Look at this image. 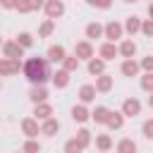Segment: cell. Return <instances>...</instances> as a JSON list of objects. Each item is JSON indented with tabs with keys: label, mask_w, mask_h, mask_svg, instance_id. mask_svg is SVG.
<instances>
[{
	"label": "cell",
	"mask_w": 153,
	"mask_h": 153,
	"mask_svg": "<svg viewBox=\"0 0 153 153\" xmlns=\"http://www.w3.org/2000/svg\"><path fill=\"white\" fill-rule=\"evenodd\" d=\"M29 5H31V12H36V10H43L45 0H29Z\"/></svg>",
	"instance_id": "40"
},
{
	"label": "cell",
	"mask_w": 153,
	"mask_h": 153,
	"mask_svg": "<svg viewBox=\"0 0 153 153\" xmlns=\"http://www.w3.org/2000/svg\"><path fill=\"white\" fill-rule=\"evenodd\" d=\"M0 50H2V55H5V57H17V60H22V57H24V48H22L17 41H2Z\"/></svg>",
	"instance_id": "7"
},
{
	"label": "cell",
	"mask_w": 153,
	"mask_h": 153,
	"mask_svg": "<svg viewBox=\"0 0 153 153\" xmlns=\"http://www.w3.org/2000/svg\"><path fill=\"white\" fill-rule=\"evenodd\" d=\"M69 79H72V72H67V69H62V67H60L57 72H53V74H50L53 86H55V88H60V91L69 86Z\"/></svg>",
	"instance_id": "10"
},
{
	"label": "cell",
	"mask_w": 153,
	"mask_h": 153,
	"mask_svg": "<svg viewBox=\"0 0 153 153\" xmlns=\"http://www.w3.org/2000/svg\"><path fill=\"white\" fill-rule=\"evenodd\" d=\"M93 143H96V148H98V151H110V148L115 146V143H112V136H110V134H96Z\"/></svg>",
	"instance_id": "26"
},
{
	"label": "cell",
	"mask_w": 153,
	"mask_h": 153,
	"mask_svg": "<svg viewBox=\"0 0 153 153\" xmlns=\"http://www.w3.org/2000/svg\"><path fill=\"white\" fill-rule=\"evenodd\" d=\"M108 115H110V108H105V105H96V108L91 110V120H93L96 124H105V122H108Z\"/></svg>",
	"instance_id": "24"
},
{
	"label": "cell",
	"mask_w": 153,
	"mask_h": 153,
	"mask_svg": "<svg viewBox=\"0 0 153 153\" xmlns=\"http://www.w3.org/2000/svg\"><path fill=\"white\" fill-rule=\"evenodd\" d=\"M148 108L153 110V91H151V96H148Z\"/></svg>",
	"instance_id": "42"
},
{
	"label": "cell",
	"mask_w": 153,
	"mask_h": 153,
	"mask_svg": "<svg viewBox=\"0 0 153 153\" xmlns=\"http://www.w3.org/2000/svg\"><path fill=\"white\" fill-rule=\"evenodd\" d=\"M139 65H141V69H143V72H153V55L141 57V60H139Z\"/></svg>",
	"instance_id": "37"
},
{
	"label": "cell",
	"mask_w": 153,
	"mask_h": 153,
	"mask_svg": "<svg viewBox=\"0 0 153 153\" xmlns=\"http://www.w3.org/2000/svg\"><path fill=\"white\" fill-rule=\"evenodd\" d=\"M74 55L79 57V60H91L93 55H96V50H93V43L86 38V41H76L74 43Z\"/></svg>",
	"instance_id": "6"
},
{
	"label": "cell",
	"mask_w": 153,
	"mask_h": 153,
	"mask_svg": "<svg viewBox=\"0 0 153 153\" xmlns=\"http://www.w3.org/2000/svg\"><path fill=\"white\" fill-rule=\"evenodd\" d=\"M122 26H124V33H129V36L134 38V36L141 31V19H139L136 14H131V17H127V19H124V24H122Z\"/></svg>",
	"instance_id": "22"
},
{
	"label": "cell",
	"mask_w": 153,
	"mask_h": 153,
	"mask_svg": "<svg viewBox=\"0 0 153 153\" xmlns=\"http://www.w3.org/2000/svg\"><path fill=\"white\" fill-rule=\"evenodd\" d=\"M0 88H2V76H0Z\"/></svg>",
	"instance_id": "44"
},
{
	"label": "cell",
	"mask_w": 153,
	"mask_h": 153,
	"mask_svg": "<svg viewBox=\"0 0 153 153\" xmlns=\"http://www.w3.org/2000/svg\"><path fill=\"white\" fill-rule=\"evenodd\" d=\"M141 134H143L146 139H151V141H153V117L143 120V124H141Z\"/></svg>",
	"instance_id": "33"
},
{
	"label": "cell",
	"mask_w": 153,
	"mask_h": 153,
	"mask_svg": "<svg viewBox=\"0 0 153 153\" xmlns=\"http://www.w3.org/2000/svg\"><path fill=\"white\" fill-rule=\"evenodd\" d=\"M84 148H81V143L76 141V139H69L67 143H65V153H81Z\"/></svg>",
	"instance_id": "34"
},
{
	"label": "cell",
	"mask_w": 153,
	"mask_h": 153,
	"mask_svg": "<svg viewBox=\"0 0 153 153\" xmlns=\"http://www.w3.org/2000/svg\"><path fill=\"white\" fill-rule=\"evenodd\" d=\"M112 84H115V79H112L108 72H103V74L96 76V84H93V86H96L98 93H110V91H112Z\"/></svg>",
	"instance_id": "12"
},
{
	"label": "cell",
	"mask_w": 153,
	"mask_h": 153,
	"mask_svg": "<svg viewBox=\"0 0 153 153\" xmlns=\"http://www.w3.org/2000/svg\"><path fill=\"white\" fill-rule=\"evenodd\" d=\"M22 60H17V57H0V76H12V74H17L19 69H22Z\"/></svg>",
	"instance_id": "2"
},
{
	"label": "cell",
	"mask_w": 153,
	"mask_h": 153,
	"mask_svg": "<svg viewBox=\"0 0 153 153\" xmlns=\"http://www.w3.org/2000/svg\"><path fill=\"white\" fill-rule=\"evenodd\" d=\"M53 31H55V19H43L38 26V38H48Z\"/></svg>",
	"instance_id": "29"
},
{
	"label": "cell",
	"mask_w": 153,
	"mask_h": 153,
	"mask_svg": "<svg viewBox=\"0 0 153 153\" xmlns=\"http://www.w3.org/2000/svg\"><path fill=\"white\" fill-rule=\"evenodd\" d=\"M17 12H22V14H29L31 12V5H29V0H17V7H14Z\"/></svg>",
	"instance_id": "38"
},
{
	"label": "cell",
	"mask_w": 153,
	"mask_h": 153,
	"mask_svg": "<svg viewBox=\"0 0 153 153\" xmlns=\"http://www.w3.org/2000/svg\"><path fill=\"white\" fill-rule=\"evenodd\" d=\"M136 141L134 139H122V141H117L115 143V151H120V153H136Z\"/></svg>",
	"instance_id": "27"
},
{
	"label": "cell",
	"mask_w": 153,
	"mask_h": 153,
	"mask_svg": "<svg viewBox=\"0 0 153 153\" xmlns=\"http://www.w3.org/2000/svg\"><path fill=\"white\" fill-rule=\"evenodd\" d=\"M79 62H81V60H79L76 55H65L62 62H60V67L67 69V72H76V69H79Z\"/></svg>",
	"instance_id": "28"
},
{
	"label": "cell",
	"mask_w": 153,
	"mask_h": 153,
	"mask_svg": "<svg viewBox=\"0 0 153 153\" xmlns=\"http://www.w3.org/2000/svg\"><path fill=\"white\" fill-rule=\"evenodd\" d=\"M22 134H24V136H38V134H41V122H38L33 115L24 117V120H22Z\"/></svg>",
	"instance_id": "8"
},
{
	"label": "cell",
	"mask_w": 153,
	"mask_h": 153,
	"mask_svg": "<svg viewBox=\"0 0 153 153\" xmlns=\"http://www.w3.org/2000/svg\"><path fill=\"white\" fill-rule=\"evenodd\" d=\"M0 45H2V36H0Z\"/></svg>",
	"instance_id": "45"
},
{
	"label": "cell",
	"mask_w": 153,
	"mask_h": 153,
	"mask_svg": "<svg viewBox=\"0 0 153 153\" xmlns=\"http://www.w3.org/2000/svg\"><path fill=\"white\" fill-rule=\"evenodd\" d=\"M74 139H76V141H79V143H81V148H84V151H86V148H88V146H91V141H93V134H91V131H88V129H86V127H84V124H81V127H79V131H76V136H74Z\"/></svg>",
	"instance_id": "25"
},
{
	"label": "cell",
	"mask_w": 153,
	"mask_h": 153,
	"mask_svg": "<svg viewBox=\"0 0 153 153\" xmlns=\"http://www.w3.org/2000/svg\"><path fill=\"white\" fill-rule=\"evenodd\" d=\"M57 131H60V120H55L53 115L45 117V120H41V134H45V136H55Z\"/></svg>",
	"instance_id": "16"
},
{
	"label": "cell",
	"mask_w": 153,
	"mask_h": 153,
	"mask_svg": "<svg viewBox=\"0 0 153 153\" xmlns=\"http://www.w3.org/2000/svg\"><path fill=\"white\" fill-rule=\"evenodd\" d=\"M141 108H143L141 100H139L136 96H131V98H124V100H122V108H120V110H122L124 117H136V115H141Z\"/></svg>",
	"instance_id": "4"
},
{
	"label": "cell",
	"mask_w": 153,
	"mask_h": 153,
	"mask_svg": "<svg viewBox=\"0 0 153 153\" xmlns=\"http://www.w3.org/2000/svg\"><path fill=\"white\" fill-rule=\"evenodd\" d=\"M24 76L31 84H45L50 79V67H48V57H29L22 65Z\"/></svg>",
	"instance_id": "1"
},
{
	"label": "cell",
	"mask_w": 153,
	"mask_h": 153,
	"mask_svg": "<svg viewBox=\"0 0 153 153\" xmlns=\"http://www.w3.org/2000/svg\"><path fill=\"white\" fill-rule=\"evenodd\" d=\"M98 55H100L105 62H110V60H115L120 53H117V45H115L112 41H105V43H100V45H98Z\"/></svg>",
	"instance_id": "13"
},
{
	"label": "cell",
	"mask_w": 153,
	"mask_h": 153,
	"mask_svg": "<svg viewBox=\"0 0 153 153\" xmlns=\"http://www.w3.org/2000/svg\"><path fill=\"white\" fill-rule=\"evenodd\" d=\"M141 33L148 36V38H153V19L151 17L148 19H141Z\"/></svg>",
	"instance_id": "35"
},
{
	"label": "cell",
	"mask_w": 153,
	"mask_h": 153,
	"mask_svg": "<svg viewBox=\"0 0 153 153\" xmlns=\"http://www.w3.org/2000/svg\"><path fill=\"white\" fill-rule=\"evenodd\" d=\"M148 17H151V19H153V0H151V2H148Z\"/></svg>",
	"instance_id": "41"
},
{
	"label": "cell",
	"mask_w": 153,
	"mask_h": 153,
	"mask_svg": "<svg viewBox=\"0 0 153 153\" xmlns=\"http://www.w3.org/2000/svg\"><path fill=\"white\" fill-rule=\"evenodd\" d=\"M86 5L98 7V10H110L112 7V0H86Z\"/></svg>",
	"instance_id": "36"
},
{
	"label": "cell",
	"mask_w": 153,
	"mask_h": 153,
	"mask_svg": "<svg viewBox=\"0 0 153 153\" xmlns=\"http://www.w3.org/2000/svg\"><path fill=\"white\" fill-rule=\"evenodd\" d=\"M139 84H141V88H143V91H148V93H151V91H153V72H143V74H141V79H139Z\"/></svg>",
	"instance_id": "32"
},
{
	"label": "cell",
	"mask_w": 153,
	"mask_h": 153,
	"mask_svg": "<svg viewBox=\"0 0 153 153\" xmlns=\"http://www.w3.org/2000/svg\"><path fill=\"white\" fill-rule=\"evenodd\" d=\"M43 12H45L48 19H60L65 14V0H45Z\"/></svg>",
	"instance_id": "5"
},
{
	"label": "cell",
	"mask_w": 153,
	"mask_h": 153,
	"mask_svg": "<svg viewBox=\"0 0 153 153\" xmlns=\"http://www.w3.org/2000/svg\"><path fill=\"white\" fill-rule=\"evenodd\" d=\"M14 41H17V43H19V45H22L24 50H29V48L33 45V33H29V31H19Z\"/></svg>",
	"instance_id": "30"
},
{
	"label": "cell",
	"mask_w": 153,
	"mask_h": 153,
	"mask_svg": "<svg viewBox=\"0 0 153 153\" xmlns=\"http://www.w3.org/2000/svg\"><path fill=\"white\" fill-rule=\"evenodd\" d=\"M22 151L24 153H38L41 151V143L36 141V136H26V141L22 143Z\"/></svg>",
	"instance_id": "31"
},
{
	"label": "cell",
	"mask_w": 153,
	"mask_h": 153,
	"mask_svg": "<svg viewBox=\"0 0 153 153\" xmlns=\"http://www.w3.org/2000/svg\"><path fill=\"white\" fill-rule=\"evenodd\" d=\"M124 36V26L117 22V19H112V22H108L105 26H103V38H108V41H120Z\"/></svg>",
	"instance_id": "3"
},
{
	"label": "cell",
	"mask_w": 153,
	"mask_h": 153,
	"mask_svg": "<svg viewBox=\"0 0 153 153\" xmlns=\"http://www.w3.org/2000/svg\"><path fill=\"white\" fill-rule=\"evenodd\" d=\"M29 100L31 103H41V100H48V88L43 84H31V91H29Z\"/></svg>",
	"instance_id": "20"
},
{
	"label": "cell",
	"mask_w": 153,
	"mask_h": 153,
	"mask_svg": "<svg viewBox=\"0 0 153 153\" xmlns=\"http://www.w3.org/2000/svg\"><path fill=\"white\" fill-rule=\"evenodd\" d=\"M86 69H88V74H91V76H98V74H103V72H105V60H103L100 55H98V57L93 55L91 60H86Z\"/></svg>",
	"instance_id": "18"
},
{
	"label": "cell",
	"mask_w": 153,
	"mask_h": 153,
	"mask_svg": "<svg viewBox=\"0 0 153 153\" xmlns=\"http://www.w3.org/2000/svg\"><path fill=\"white\" fill-rule=\"evenodd\" d=\"M69 115H72V120H74L76 124H86V122L91 120V110L86 108V103H76Z\"/></svg>",
	"instance_id": "11"
},
{
	"label": "cell",
	"mask_w": 153,
	"mask_h": 153,
	"mask_svg": "<svg viewBox=\"0 0 153 153\" xmlns=\"http://www.w3.org/2000/svg\"><path fill=\"white\" fill-rule=\"evenodd\" d=\"M120 72H122L124 76H139V74H141V65H139V60H134V57H124L122 65H120Z\"/></svg>",
	"instance_id": "9"
},
{
	"label": "cell",
	"mask_w": 153,
	"mask_h": 153,
	"mask_svg": "<svg viewBox=\"0 0 153 153\" xmlns=\"http://www.w3.org/2000/svg\"><path fill=\"white\" fill-rule=\"evenodd\" d=\"M117 53H120V57H134L136 55V43L131 38H122L120 45H117Z\"/></svg>",
	"instance_id": "19"
},
{
	"label": "cell",
	"mask_w": 153,
	"mask_h": 153,
	"mask_svg": "<svg viewBox=\"0 0 153 153\" xmlns=\"http://www.w3.org/2000/svg\"><path fill=\"white\" fill-rule=\"evenodd\" d=\"M96 93H98V91H96V86H93V84H81L76 96H79V103H86V105H88V103H93V100H96Z\"/></svg>",
	"instance_id": "14"
},
{
	"label": "cell",
	"mask_w": 153,
	"mask_h": 153,
	"mask_svg": "<svg viewBox=\"0 0 153 153\" xmlns=\"http://www.w3.org/2000/svg\"><path fill=\"white\" fill-rule=\"evenodd\" d=\"M0 7L2 10H14L17 7V0H0Z\"/></svg>",
	"instance_id": "39"
},
{
	"label": "cell",
	"mask_w": 153,
	"mask_h": 153,
	"mask_svg": "<svg viewBox=\"0 0 153 153\" xmlns=\"http://www.w3.org/2000/svg\"><path fill=\"white\" fill-rule=\"evenodd\" d=\"M53 115V105L48 103V100H41V103H33V117L41 122V120H45V117H50Z\"/></svg>",
	"instance_id": "21"
},
{
	"label": "cell",
	"mask_w": 153,
	"mask_h": 153,
	"mask_svg": "<svg viewBox=\"0 0 153 153\" xmlns=\"http://www.w3.org/2000/svg\"><path fill=\"white\" fill-rule=\"evenodd\" d=\"M124 2H139V0H124Z\"/></svg>",
	"instance_id": "43"
},
{
	"label": "cell",
	"mask_w": 153,
	"mask_h": 153,
	"mask_svg": "<svg viewBox=\"0 0 153 153\" xmlns=\"http://www.w3.org/2000/svg\"><path fill=\"white\" fill-rule=\"evenodd\" d=\"M124 120H127V117L122 115V110H110L105 127H108V129H112V131H117V129H122V127H124Z\"/></svg>",
	"instance_id": "15"
},
{
	"label": "cell",
	"mask_w": 153,
	"mask_h": 153,
	"mask_svg": "<svg viewBox=\"0 0 153 153\" xmlns=\"http://www.w3.org/2000/svg\"><path fill=\"white\" fill-rule=\"evenodd\" d=\"M65 55H67V50H65V45H60V43H55V45H50V48L45 50L48 62H55V65H60Z\"/></svg>",
	"instance_id": "17"
},
{
	"label": "cell",
	"mask_w": 153,
	"mask_h": 153,
	"mask_svg": "<svg viewBox=\"0 0 153 153\" xmlns=\"http://www.w3.org/2000/svg\"><path fill=\"white\" fill-rule=\"evenodd\" d=\"M84 33H86V38H88V41L103 38V24H100V22H88V24H86V29H84Z\"/></svg>",
	"instance_id": "23"
}]
</instances>
